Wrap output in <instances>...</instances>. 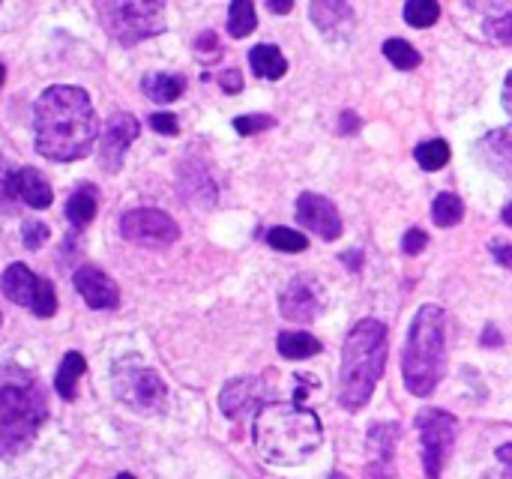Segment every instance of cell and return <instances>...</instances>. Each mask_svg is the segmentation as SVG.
I'll return each mask as SVG.
<instances>
[{"instance_id": "25", "label": "cell", "mask_w": 512, "mask_h": 479, "mask_svg": "<svg viewBox=\"0 0 512 479\" xmlns=\"http://www.w3.org/2000/svg\"><path fill=\"white\" fill-rule=\"evenodd\" d=\"M255 27H258L255 6H252V3H246V0L231 3V9H228V30H231V36L243 39V36H249Z\"/></svg>"}, {"instance_id": "12", "label": "cell", "mask_w": 512, "mask_h": 479, "mask_svg": "<svg viewBox=\"0 0 512 479\" xmlns=\"http://www.w3.org/2000/svg\"><path fill=\"white\" fill-rule=\"evenodd\" d=\"M279 306H282V315H285L288 321H300V324L315 321L318 312H321V288H318V282L309 279V276L294 279V282L282 291Z\"/></svg>"}, {"instance_id": "9", "label": "cell", "mask_w": 512, "mask_h": 479, "mask_svg": "<svg viewBox=\"0 0 512 479\" xmlns=\"http://www.w3.org/2000/svg\"><path fill=\"white\" fill-rule=\"evenodd\" d=\"M120 234L141 246H171L180 237V228L168 213L156 207H141V210H129L120 219Z\"/></svg>"}, {"instance_id": "18", "label": "cell", "mask_w": 512, "mask_h": 479, "mask_svg": "<svg viewBox=\"0 0 512 479\" xmlns=\"http://www.w3.org/2000/svg\"><path fill=\"white\" fill-rule=\"evenodd\" d=\"M249 63H252L255 75L270 78V81H276V78H282L288 72V60L276 45H255L249 51Z\"/></svg>"}, {"instance_id": "7", "label": "cell", "mask_w": 512, "mask_h": 479, "mask_svg": "<svg viewBox=\"0 0 512 479\" xmlns=\"http://www.w3.org/2000/svg\"><path fill=\"white\" fill-rule=\"evenodd\" d=\"M114 393L123 405L135 411H162L168 402L162 378L153 369L138 366L135 360H123L114 366Z\"/></svg>"}, {"instance_id": "2", "label": "cell", "mask_w": 512, "mask_h": 479, "mask_svg": "<svg viewBox=\"0 0 512 479\" xmlns=\"http://www.w3.org/2000/svg\"><path fill=\"white\" fill-rule=\"evenodd\" d=\"M324 441L315 411L303 405H264L255 417V447L270 465H300Z\"/></svg>"}, {"instance_id": "36", "label": "cell", "mask_w": 512, "mask_h": 479, "mask_svg": "<svg viewBox=\"0 0 512 479\" xmlns=\"http://www.w3.org/2000/svg\"><path fill=\"white\" fill-rule=\"evenodd\" d=\"M495 459H498L501 471H498V474H486V479H512V444L498 447Z\"/></svg>"}, {"instance_id": "27", "label": "cell", "mask_w": 512, "mask_h": 479, "mask_svg": "<svg viewBox=\"0 0 512 479\" xmlns=\"http://www.w3.org/2000/svg\"><path fill=\"white\" fill-rule=\"evenodd\" d=\"M384 54H387V60L396 69H414V66H420V51L411 42H405V39H387L384 42Z\"/></svg>"}, {"instance_id": "21", "label": "cell", "mask_w": 512, "mask_h": 479, "mask_svg": "<svg viewBox=\"0 0 512 479\" xmlns=\"http://www.w3.org/2000/svg\"><path fill=\"white\" fill-rule=\"evenodd\" d=\"M66 216L75 228H87L90 219L96 216V189L93 186H78L72 195H69V204H66Z\"/></svg>"}, {"instance_id": "13", "label": "cell", "mask_w": 512, "mask_h": 479, "mask_svg": "<svg viewBox=\"0 0 512 479\" xmlns=\"http://www.w3.org/2000/svg\"><path fill=\"white\" fill-rule=\"evenodd\" d=\"M75 291L84 297L90 309H114L120 303V288L114 279L96 267H78L75 270Z\"/></svg>"}, {"instance_id": "31", "label": "cell", "mask_w": 512, "mask_h": 479, "mask_svg": "<svg viewBox=\"0 0 512 479\" xmlns=\"http://www.w3.org/2000/svg\"><path fill=\"white\" fill-rule=\"evenodd\" d=\"M273 123H276V120H273L270 114H243V117L234 120V129H237L240 135H255V132L270 129Z\"/></svg>"}, {"instance_id": "35", "label": "cell", "mask_w": 512, "mask_h": 479, "mask_svg": "<svg viewBox=\"0 0 512 479\" xmlns=\"http://www.w3.org/2000/svg\"><path fill=\"white\" fill-rule=\"evenodd\" d=\"M426 243H429V237H426V231H420V228H411V231L402 237L405 255H420V252L426 249Z\"/></svg>"}, {"instance_id": "29", "label": "cell", "mask_w": 512, "mask_h": 479, "mask_svg": "<svg viewBox=\"0 0 512 479\" xmlns=\"http://www.w3.org/2000/svg\"><path fill=\"white\" fill-rule=\"evenodd\" d=\"M267 243L279 252H306V246H309V240L294 228H270Z\"/></svg>"}, {"instance_id": "17", "label": "cell", "mask_w": 512, "mask_h": 479, "mask_svg": "<svg viewBox=\"0 0 512 479\" xmlns=\"http://www.w3.org/2000/svg\"><path fill=\"white\" fill-rule=\"evenodd\" d=\"M15 198L24 201L33 210H45L54 201L48 180L36 168H18V174H15Z\"/></svg>"}, {"instance_id": "10", "label": "cell", "mask_w": 512, "mask_h": 479, "mask_svg": "<svg viewBox=\"0 0 512 479\" xmlns=\"http://www.w3.org/2000/svg\"><path fill=\"white\" fill-rule=\"evenodd\" d=\"M138 132H141V123L132 114L120 111V114L108 117V123L102 129V144H99V162L108 174L120 171L123 156H126L129 144L138 138Z\"/></svg>"}, {"instance_id": "46", "label": "cell", "mask_w": 512, "mask_h": 479, "mask_svg": "<svg viewBox=\"0 0 512 479\" xmlns=\"http://www.w3.org/2000/svg\"><path fill=\"white\" fill-rule=\"evenodd\" d=\"M114 479H135L132 474H120V477H114Z\"/></svg>"}, {"instance_id": "40", "label": "cell", "mask_w": 512, "mask_h": 479, "mask_svg": "<svg viewBox=\"0 0 512 479\" xmlns=\"http://www.w3.org/2000/svg\"><path fill=\"white\" fill-rule=\"evenodd\" d=\"M360 123H357V117L354 114H342V132H354Z\"/></svg>"}, {"instance_id": "1", "label": "cell", "mask_w": 512, "mask_h": 479, "mask_svg": "<svg viewBox=\"0 0 512 479\" xmlns=\"http://www.w3.org/2000/svg\"><path fill=\"white\" fill-rule=\"evenodd\" d=\"M36 150L51 162L84 159L96 144L93 102L81 87H48L33 105Z\"/></svg>"}, {"instance_id": "19", "label": "cell", "mask_w": 512, "mask_h": 479, "mask_svg": "<svg viewBox=\"0 0 512 479\" xmlns=\"http://www.w3.org/2000/svg\"><path fill=\"white\" fill-rule=\"evenodd\" d=\"M144 93L153 99V102H174V99H180L183 96V90H186V78L183 75H168V72H156V75H150V78H144Z\"/></svg>"}, {"instance_id": "34", "label": "cell", "mask_w": 512, "mask_h": 479, "mask_svg": "<svg viewBox=\"0 0 512 479\" xmlns=\"http://www.w3.org/2000/svg\"><path fill=\"white\" fill-rule=\"evenodd\" d=\"M195 48H198V57L207 63V60H219V54H222V45H219V39H216V33H201L198 39H195Z\"/></svg>"}, {"instance_id": "6", "label": "cell", "mask_w": 512, "mask_h": 479, "mask_svg": "<svg viewBox=\"0 0 512 479\" xmlns=\"http://www.w3.org/2000/svg\"><path fill=\"white\" fill-rule=\"evenodd\" d=\"M96 15L120 45H135V42L165 30V6L159 0L99 3Z\"/></svg>"}, {"instance_id": "45", "label": "cell", "mask_w": 512, "mask_h": 479, "mask_svg": "<svg viewBox=\"0 0 512 479\" xmlns=\"http://www.w3.org/2000/svg\"><path fill=\"white\" fill-rule=\"evenodd\" d=\"M3 78H6V69H3V63H0V84H3Z\"/></svg>"}, {"instance_id": "32", "label": "cell", "mask_w": 512, "mask_h": 479, "mask_svg": "<svg viewBox=\"0 0 512 479\" xmlns=\"http://www.w3.org/2000/svg\"><path fill=\"white\" fill-rule=\"evenodd\" d=\"M486 33L495 36V39H501V42H512V6L504 9V12H498V15H492L486 21Z\"/></svg>"}, {"instance_id": "11", "label": "cell", "mask_w": 512, "mask_h": 479, "mask_svg": "<svg viewBox=\"0 0 512 479\" xmlns=\"http://www.w3.org/2000/svg\"><path fill=\"white\" fill-rule=\"evenodd\" d=\"M297 219L318 237L324 240H336L342 234V219H339V210L333 207V201H327L324 195H315V192H306L300 195L297 201Z\"/></svg>"}, {"instance_id": "43", "label": "cell", "mask_w": 512, "mask_h": 479, "mask_svg": "<svg viewBox=\"0 0 512 479\" xmlns=\"http://www.w3.org/2000/svg\"><path fill=\"white\" fill-rule=\"evenodd\" d=\"M342 261H345V264H348V261H351V264H360V255L351 252V255H342Z\"/></svg>"}, {"instance_id": "3", "label": "cell", "mask_w": 512, "mask_h": 479, "mask_svg": "<svg viewBox=\"0 0 512 479\" xmlns=\"http://www.w3.org/2000/svg\"><path fill=\"white\" fill-rule=\"evenodd\" d=\"M387 327L375 318H366L354 324V330L345 339L342 348V372H339V402L348 411H360L372 393L375 384L384 375L387 366Z\"/></svg>"}, {"instance_id": "39", "label": "cell", "mask_w": 512, "mask_h": 479, "mask_svg": "<svg viewBox=\"0 0 512 479\" xmlns=\"http://www.w3.org/2000/svg\"><path fill=\"white\" fill-rule=\"evenodd\" d=\"M492 255L498 258L501 267H512V246H507V243H492Z\"/></svg>"}, {"instance_id": "24", "label": "cell", "mask_w": 512, "mask_h": 479, "mask_svg": "<svg viewBox=\"0 0 512 479\" xmlns=\"http://www.w3.org/2000/svg\"><path fill=\"white\" fill-rule=\"evenodd\" d=\"M432 216H435V222H438L441 228H453V225H459V222H462V216H465V204H462V198H459V195H453V192H441V195L435 198V204H432Z\"/></svg>"}, {"instance_id": "26", "label": "cell", "mask_w": 512, "mask_h": 479, "mask_svg": "<svg viewBox=\"0 0 512 479\" xmlns=\"http://www.w3.org/2000/svg\"><path fill=\"white\" fill-rule=\"evenodd\" d=\"M414 156H417L420 168H426V171H438V168H444V165L450 162V144H447V141H441V138H435V141L420 144Z\"/></svg>"}, {"instance_id": "41", "label": "cell", "mask_w": 512, "mask_h": 479, "mask_svg": "<svg viewBox=\"0 0 512 479\" xmlns=\"http://www.w3.org/2000/svg\"><path fill=\"white\" fill-rule=\"evenodd\" d=\"M504 108L512 114V72L510 78H507V84H504Z\"/></svg>"}, {"instance_id": "22", "label": "cell", "mask_w": 512, "mask_h": 479, "mask_svg": "<svg viewBox=\"0 0 512 479\" xmlns=\"http://www.w3.org/2000/svg\"><path fill=\"white\" fill-rule=\"evenodd\" d=\"M312 18L324 33H333L336 27H348L354 12L345 3H312Z\"/></svg>"}, {"instance_id": "23", "label": "cell", "mask_w": 512, "mask_h": 479, "mask_svg": "<svg viewBox=\"0 0 512 479\" xmlns=\"http://www.w3.org/2000/svg\"><path fill=\"white\" fill-rule=\"evenodd\" d=\"M321 351V342L309 333H282L279 336V354L285 360H306Z\"/></svg>"}, {"instance_id": "20", "label": "cell", "mask_w": 512, "mask_h": 479, "mask_svg": "<svg viewBox=\"0 0 512 479\" xmlns=\"http://www.w3.org/2000/svg\"><path fill=\"white\" fill-rule=\"evenodd\" d=\"M84 369H87V363H84V357L78 351H72V354L63 357V363L57 369V378H54L57 396L63 402H72L75 399V387H78V378L84 375Z\"/></svg>"}, {"instance_id": "16", "label": "cell", "mask_w": 512, "mask_h": 479, "mask_svg": "<svg viewBox=\"0 0 512 479\" xmlns=\"http://www.w3.org/2000/svg\"><path fill=\"white\" fill-rule=\"evenodd\" d=\"M261 402V384L255 378H237V381H228L222 396H219V405L225 411V417L231 420H240L249 408H255Z\"/></svg>"}, {"instance_id": "5", "label": "cell", "mask_w": 512, "mask_h": 479, "mask_svg": "<svg viewBox=\"0 0 512 479\" xmlns=\"http://www.w3.org/2000/svg\"><path fill=\"white\" fill-rule=\"evenodd\" d=\"M444 339H447V321L444 309L423 306L411 324L408 345L402 354V375L405 387L414 396H432L441 375H444Z\"/></svg>"}, {"instance_id": "37", "label": "cell", "mask_w": 512, "mask_h": 479, "mask_svg": "<svg viewBox=\"0 0 512 479\" xmlns=\"http://www.w3.org/2000/svg\"><path fill=\"white\" fill-rule=\"evenodd\" d=\"M150 126L159 132V135H177V117L174 114H165V111H159V114H153L150 117Z\"/></svg>"}, {"instance_id": "14", "label": "cell", "mask_w": 512, "mask_h": 479, "mask_svg": "<svg viewBox=\"0 0 512 479\" xmlns=\"http://www.w3.org/2000/svg\"><path fill=\"white\" fill-rule=\"evenodd\" d=\"M477 156L486 168H492L504 180H512V126L492 129L489 135H483L477 144Z\"/></svg>"}, {"instance_id": "28", "label": "cell", "mask_w": 512, "mask_h": 479, "mask_svg": "<svg viewBox=\"0 0 512 479\" xmlns=\"http://www.w3.org/2000/svg\"><path fill=\"white\" fill-rule=\"evenodd\" d=\"M438 15H441V6L432 0H411L405 6V21L411 27H432L438 21Z\"/></svg>"}, {"instance_id": "15", "label": "cell", "mask_w": 512, "mask_h": 479, "mask_svg": "<svg viewBox=\"0 0 512 479\" xmlns=\"http://www.w3.org/2000/svg\"><path fill=\"white\" fill-rule=\"evenodd\" d=\"M39 285H42V279H36L24 264H9L0 276V288L6 294V300L15 306H27V309L33 306Z\"/></svg>"}, {"instance_id": "33", "label": "cell", "mask_w": 512, "mask_h": 479, "mask_svg": "<svg viewBox=\"0 0 512 479\" xmlns=\"http://www.w3.org/2000/svg\"><path fill=\"white\" fill-rule=\"evenodd\" d=\"M21 237H24V246L27 249H39L48 240V225L39 222V219H27L24 228H21Z\"/></svg>"}, {"instance_id": "44", "label": "cell", "mask_w": 512, "mask_h": 479, "mask_svg": "<svg viewBox=\"0 0 512 479\" xmlns=\"http://www.w3.org/2000/svg\"><path fill=\"white\" fill-rule=\"evenodd\" d=\"M504 222H507V225H512V201L507 204V207H504Z\"/></svg>"}, {"instance_id": "8", "label": "cell", "mask_w": 512, "mask_h": 479, "mask_svg": "<svg viewBox=\"0 0 512 479\" xmlns=\"http://www.w3.org/2000/svg\"><path fill=\"white\" fill-rule=\"evenodd\" d=\"M417 429H420V444H423V465L429 479L441 477V468L453 450L456 441V420L444 411H423L417 417Z\"/></svg>"}, {"instance_id": "30", "label": "cell", "mask_w": 512, "mask_h": 479, "mask_svg": "<svg viewBox=\"0 0 512 479\" xmlns=\"http://www.w3.org/2000/svg\"><path fill=\"white\" fill-rule=\"evenodd\" d=\"M15 168L0 156V210H9L18 198H15Z\"/></svg>"}, {"instance_id": "42", "label": "cell", "mask_w": 512, "mask_h": 479, "mask_svg": "<svg viewBox=\"0 0 512 479\" xmlns=\"http://www.w3.org/2000/svg\"><path fill=\"white\" fill-rule=\"evenodd\" d=\"M291 6H294L291 0H270V9L273 12H291Z\"/></svg>"}, {"instance_id": "38", "label": "cell", "mask_w": 512, "mask_h": 479, "mask_svg": "<svg viewBox=\"0 0 512 479\" xmlns=\"http://www.w3.org/2000/svg\"><path fill=\"white\" fill-rule=\"evenodd\" d=\"M219 84H222V90H225V93H240V90H243V78H240V72H237V69L222 72V75H219Z\"/></svg>"}, {"instance_id": "4", "label": "cell", "mask_w": 512, "mask_h": 479, "mask_svg": "<svg viewBox=\"0 0 512 479\" xmlns=\"http://www.w3.org/2000/svg\"><path fill=\"white\" fill-rule=\"evenodd\" d=\"M48 417L39 381L6 363L0 366V456L21 453Z\"/></svg>"}]
</instances>
